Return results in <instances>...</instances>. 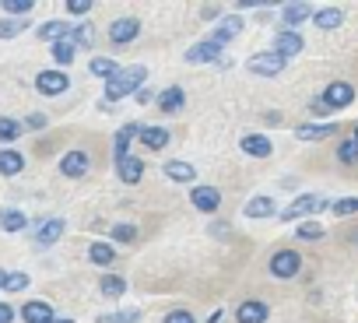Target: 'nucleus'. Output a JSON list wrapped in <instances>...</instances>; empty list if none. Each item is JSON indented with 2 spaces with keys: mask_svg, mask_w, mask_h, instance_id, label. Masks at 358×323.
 <instances>
[{
  "mask_svg": "<svg viewBox=\"0 0 358 323\" xmlns=\"http://www.w3.org/2000/svg\"><path fill=\"white\" fill-rule=\"evenodd\" d=\"M243 151L253 155V158H267L271 155V141L260 137V134H250V137H243Z\"/></svg>",
  "mask_w": 358,
  "mask_h": 323,
  "instance_id": "obj_17",
  "label": "nucleus"
},
{
  "mask_svg": "<svg viewBox=\"0 0 358 323\" xmlns=\"http://www.w3.org/2000/svg\"><path fill=\"white\" fill-rule=\"evenodd\" d=\"M50 323H71V320H50Z\"/></svg>",
  "mask_w": 358,
  "mask_h": 323,
  "instance_id": "obj_48",
  "label": "nucleus"
},
{
  "mask_svg": "<svg viewBox=\"0 0 358 323\" xmlns=\"http://www.w3.org/2000/svg\"><path fill=\"white\" fill-rule=\"evenodd\" d=\"M53 57H57V64H71V60H74V46L64 39V43L53 46Z\"/></svg>",
  "mask_w": 358,
  "mask_h": 323,
  "instance_id": "obj_35",
  "label": "nucleus"
},
{
  "mask_svg": "<svg viewBox=\"0 0 358 323\" xmlns=\"http://www.w3.org/2000/svg\"><path fill=\"white\" fill-rule=\"evenodd\" d=\"M22 320H25V323H50V320H53V309H50L46 302H29V306L22 309Z\"/></svg>",
  "mask_w": 358,
  "mask_h": 323,
  "instance_id": "obj_15",
  "label": "nucleus"
},
{
  "mask_svg": "<svg viewBox=\"0 0 358 323\" xmlns=\"http://www.w3.org/2000/svg\"><path fill=\"white\" fill-rule=\"evenodd\" d=\"M253 74H264V78H274V74H281V67H285V57H278V53H257V57H250V64H246Z\"/></svg>",
  "mask_w": 358,
  "mask_h": 323,
  "instance_id": "obj_5",
  "label": "nucleus"
},
{
  "mask_svg": "<svg viewBox=\"0 0 358 323\" xmlns=\"http://www.w3.org/2000/svg\"><path fill=\"white\" fill-rule=\"evenodd\" d=\"M29 127H32V130H43V127H46V116H43V113L29 116Z\"/></svg>",
  "mask_w": 358,
  "mask_h": 323,
  "instance_id": "obj_46",
  "label": "nucleus"
},
{
  "mask_svg": "<svg viewBox=\"0 0 358 323\" xmlns=\"http://www.w3.org/2000/svg\"><path fill=\"white\" fill-rule=\"evenodd\" d=\"M165 176H169L172 183H190V180L197 176V169L187 166V162H169V166H165Z\"/></svg>",
  "mask_w": 358,
  "mask_h": 323,
  "instance_id": "obj_16",
  "label": "nucleus"
},
{
  "mask_svg": "<svg viewBox=\"0 0 358 323\" xmlns=\"http://www.w3.org/2000/svg\"><path fill=\"white\" fill-rule=\"evenodd\" d=\"M243 29V18H225L218 29H215V39L211 43H218V46H225L229 39H236V32Z\"/></svg>",
  "mask_w": 358,
  "mask_h": 323,
  "instance_id": "obj_20",
  "label": "nucleus"
},
{
  "mask_svg": "<svg viewBox=\"0 0 358 323\" xmlns=\"http://www.w3.org/2000/svg\"><path fill=\"white\" fill-rule=\"evenodd\" d=\"M144 74H148L144 67H127V71H120V74H116V78L106 85V99H109V102H116V99L130 95V92H134V88L144 81Z\"/></svg>",
  "mask_w": 358,
  "mask_h": 323,
  "instance_id": "obj_1",
  "label": "nucleus"
},
{
  "mask_svg": "<svg viewBox=\"0 0 358 323\" xmlns=\"http://www.w3.org/2000/svg\"><path fill=\"white\" fill-rule=\"evenodd\" d=\"M334 130H337L334 120H327V123H306V127L295 130V137H299V141H320V137H330Z\"/></svg>",
  "mask_w": 358,
  "mask_h": 323,
  "instance_id": "obj_11",
  "label": "nucleus"
},
{
  "mask_svg": "<svg viewBox=\"0 0 358 323\" xmlns=\"http://www.w3.org/2000/svg\"><path fill=\"white\" fill-rule=\"evenodd\" d=\"M25 29V22H0V39H11Z\"/></svg>",
  "mask_w": 358,
  "mask_h": 323,
  "instance_id": "obj_42",
  "label": "nucleus"
},
{
  "mask_svg": "<svg viewBox=\"0 0 358 323\" xmlns=\"http://www.w3.org/2000/svg\"><path fill=\"white\" fill-rule=\"evenodd\" d=\"M137 32H141V22H137V18H120V22H113V25H109V39H113V43H120V46H123V43H130Z\"/></svg>",
  "mask_w": 358,
  "mask_h": 323,
  "instance_id": "obj_8",
  "label": "nucleus"
},
{
  "mask_svg": "<svg viewBox=\"0 0 358 323\" xmlns=\"http://www.w3.org/2000/svg\"><path fill=\"white\" fill-rule=\"evenodd\" d=\"M116 169H120V180L123 183H137L141 173H144V162L134 158V155H127V158H116Z\"/></svg>",
  "mask_w": 358,
  "mask_h": 323,
  "instance_id": "obj_10",
  "label": "nucleus"
},
{
  "mask_svg": "<svg viewBox=\"0 0 358 323\" xmlns=\"http://www.w3.org/2000/svg\"><path fill=\"white\" fill-rule=\"evenodd\" d=\"M25 225H29V218L22 211H4L0 215V229H8V232H22Z\"/></svg>",
  "mask_w": 358,
  "mask_h": 323,
  "instance_id": "obj_28",
  "label": "nucleus"
},
{
  "mask_svg": "<svg viewBox=\"0 0 358 323\" xmlns=\"http://www.w3.org/2000/svg\"><path fill=\"white\" fill-rule=\"evenodd\" d=\"M306 18H309V8H306V4H288V8H285V22H288V25H302Z\"/></svg>",
  "mask_w": 358,
  "mask_h": 323,
  "instance_id": "obj_30",
  "label": "nucleus"
},
{
  "mask_svg": "<svg viewBox=\"0 0 358 323\" xmlns=\"http://www.w3.org/2000/svg\"><path fill=\"white\" fill-rule=\"evenodd\" d=\"M190 204H197L201 211H215V208L222 204V194H218L215 187H197L194 197H190Z\"/></svg>",
  "mask_w": 358,
  "mask_h": 323,
  "instance_id": "obj_13",
  "label": "nucleus"
},
{
  "mask_svg": "<svg viewBox=\"0 0 358 323\" xmlns=\"http://www.w3.org/2000/svg\"><path fill=\"white\" fill-rule=\"evenodd\" d=\"M71 36H74V43H78V46H92V43H95V29H92V25H81V29H78V32H71Z\"/></svg>",
  "mask_w": 358,
  "mask_h": 323,
  "instance_id": "obj_37",
  "label": "nucleus"
},
{
  "mask_svg": "<svg viewBox=\"0 0 358 323\" xmlns=\"http://www.w3.org/2000/svg\"><path fill=\"white\" fill-rule=\"evenodd\" d=\"M134 236H137L134 225H116V229H113V239H116V243H134Z\"/></svg>",
  "mask_w": 358,
  "mask_h": 323,
  "instance_id": "obj_41",
  "label": "nucleus"
},
{
  "mask_svg": "<svg viewBox=\"0 0 358 323\" xmlns=\"http://www.w3.org/2000/svg\"><path fill=\"white\" fill-rule=\"evenodd\" d=\"M267 320V306L264 302H243L239 306V323H264Z\"/></svg>",
  "mask_w": 358,
  "mask_h": 323,
  "instance_id": "obj_18",
  "label": "nucleus"
},
{
  "mask_svg": "<svg viewBox=\"0 0 358 323\" xmlns=\"http://www.w3.org/2000/svg\"><path fill=\"white\" fill-rule=\"evenodd\" d=\"M341 22H344V15H341L337 8H327V11H320V15H316V25H320L323 32H330V29H337Z\"/></svg>",
  "mask_w": 358,
  "mask_h": 323,
  "instance_id": "obj_29",
  "label": "nucleus"
},
{
  "mask_svg": "<svg viewBox=\"0 0 358 323\" xmlns=\"http://www.w3.org/2000/svg\"><path fill=\"white\" fill-rule=\"evenodd\" d=\"M327 208V201L323 197H316V194H306V197H299L292 208H285L281 211V218L285 222H299V218H306V215H316V211H323Z\"/></svg>",
  "mask_w": 358,
  "mask_h": 323,
  "instance_id": "obj_2",
  "label": "nucleus"
},
{
  "mask_svg": "<svg viewBox=\"0 0 358 323\" xmlns=\"http://www.w3.org/2000/svg\"><path fill=\"white\" fill-rule=\"evenodd\" d=\"M141 130H144V127H137V123H127V127L116 134V158H127V155H130L127 148H130V141H134Z\"/></svg>",
  "mask_w": 358,
  "mask_h": 323,
  "instance_id": "obj_21",
  "label": "nucleus"
},
{
  "mask_svg": "<svg viewBox=\"0 0 358 323\" xmlns=\"http://www.w3.org/2000/svg\"><path fill=\"white\" fill-rule=\"evenodd\" d=\"M60 236H64V222H60V218H53V222H46V225L39 229V236H36V239H39L43 246H50V243H57Z\"/></svg>",
  "mask_w": 358,
  "mask_h": 323,
  "instance_id": "obj_27",
  "label": "nucleus"
},
{
  "mask_svg": "<svg viewBox=\"0 0 358 323\" xmlns=\"http://www.w3.org/2000/svg\"><path fill=\"white\" fill-rule=\"evenodd\" d=\"M218 57H222V46H218V43H197V46H190V53H187L190 64H208V60H218Z\"/></svg>",
  "mask_w": 358,
  "mask_h": 323,
  "instance_id": "obj_12",
  "label": "nucleus"
},
{
  "mask_svg": "<svg viewBox=\"0 0 358 323\" xmlns=\"http://www.w3.org/2000/svg\"><path fill=\"white\" fill-rule=\"evenodd\" d=\"M274 53L278 57H295V53H302V36L299 32H281L278 39H274Z\"/></svg>",
  "mask_w": 358,
  "mask_h": 323,
  "instance_id": "obj_9",
  "label": "nucleus"
},
{
  "mask_svg": "<svg viewBox=\"0 0 358 323\" xmlns=\"http://www.w3.org/2000/svg\"><path fill=\"white\" fill-rule=\"evenodd\" d=\"M25 288H29V274H8L4 292H25Z\"/></svg>",
  "mask_w": 358,
  "mask_h": 323,
  "instance_id": "obj_36",
  "label": "nucleus"
},
{
  "mask_svg": "<svg viewBox=\"0 0 358 323\" xmlns=\"http://www.w3.org/2000/svg\"><path fill=\"white\" fill-rule=\"evenodd\" d=\"M0 8H4L8 15H29L36 4H32V0H4V4H0Z\"/></svg>",
  "mask_w": 358,
  "mask_h": 323,
  "instance_id": "obj_33",
  "label": "nucleus"
},
{
  "mask_svg": "<svg viewBox=\"0 0 358 323\" xmlns=\"http://www.w3.org/2000/svg\"><path fill=\"white\" fill-rule=\"evenodd\" d=\"M137 320V313L134 309H123V313H106L102 316V323H134Z\"/></svg>",
  "mask_w": 358,
  "mask_h": 323,
  "instance_id": "obj_39",
  "label": "nucleus"
},
{
  "mask_svg": "<svg viewBox=\"0 0 358 323\" xmlns=\"http://www.w3.org/2000/svg\"><path fill=\"white\" fill-rule=\"evenodd\" d=\"M4 281H8V274H4V271H0V288H4Z\"/></svg>",
  "mask_w": 358,
  "mask_h": 323,
  "instance_id": "obj_47",
  "label": "nucleus"
},
{
  "mask_svg": "<svg viewBox=\"0 0 358 323\" xmlns=\"http://www.w3.org/2000/svg\"><path fill=\"white\" fill-rule=\"evenodd\" d=\"M299 267H302V257L292 253V250H281V253H274V260H271V274H274V278H295Z\"/></svg>",
  "mask_w": 358,
  "mask_h": 323,
  "instance_id": "obj_4",
  "label": "nucleus"
},
{
  "mask_svg": "<svg viewBox=\"0 0 358 323\" xmlns=\"http://www.w3.org/2000/svg\"><path fill=\"white\" fill-rule=\"evenodd\" d=\"M337 155H341V162H348V166H351V162H358V141H355V137L344 141V144L337 148Z\"/></svg>",
  "mask_w": 358,
  "mask_h": 323,
  "instance_id": "obj_34",
  "label": "nucleus"
},
{
  "mask_svg": "<svg viewBox=\"0 0 358 323\" xmlns=\"http://www.w3.org/2000/svg\"><path fill=\"white\" fill-rule=\"evenodd\" d=\"M67 11L71 15H88L92 11V0H67Z\"/></svg>",
  "mask_w": 358,
  "mask_h": 323,
  "instance_id": "obj_43",
  "label": "nucleus"
},
{
  "mask_svg": "<svg viewBox=\"0 0 358 323\" xmlns=\"http://www.w3.org/2000/svg\"><path fill=\"white\" fill-rule=\"evenodd\" d=\"M141 141H144V148L162 151V148L169 144V130H165V127H144V130H141Z\"/></svg>",
  "mask_w": 358,
  "mask_h": 323,
  "instance_id": "obj_14",
  "label": "nucleus"
},
{
  "mask_svg": "<svg viewBox=\"0 0 358 323\" xmlns=\"http://www.w3.org/2000/svg\"><path fill=\"white\" fill-rule=\"evenodd\" d=\"M25 169V158L18 155V151H0V173H4V176H15V173H22Z\"/></svg>",
  "mask_w": 358,
  "mask_h": 323,
  "instance_id": "obj_19",
  "label": "nucleus"
},
{
  "mask_svg": "<svg viewBox=\"0 0 358 323\" xmlns=\"http://www.w3.org/2000/svg\"><path fill=\"white\" fill-rule=\"evenodd\" d=\"M355 211H358V197H344V201L334 204V215H341V218L344 215H355Z\"/></svg>",
  "mask_w": 358,
  "mask_h": 323,
  "instance_id": "obj_40",
  "label": "nucleus"
},
{
  "mask_svg": "<svg viewBox=\"0 0 358 323\" xmlns=\"http://www.w3.org/2000/svg\"><path fill=\"white\" fill-rule=\"evenodd\" d=\"M11 320H15V309L8 302H0V323H11Z\"/></svg>",
  "mask_w": 358,
  "mask_h": 323,
  "instance_id": "obj_45",
  "label": "nucleus"
},
{
  "mask_svg": "<svg viewBox=\"0 0 358 323\" xmlns=\"http://www.w3.org/2000/svg\"><path fill=\"white\" fill-rule=\"evenodd\" d=\"M88 257H92V264H99V267H109V264L116 260V250H113L109 243H92Z\"/></svg>",
  "mask_w": 358,
  "mask_h": 323,
  "instance_id": "obj_23",
  "label": "nucleus"
},
{
  "mask_svg": "<svg viewBox=\"0 0 358 323\" xmlns=\"http://www.w3.org/2000/svg\"><path fill=\"white\" fill-rule=\"evenodd\" d=\"M295 236H299V239H320V236H323V229H320L316 222H302Z\"/></svg>",
  "mask_w": 358,
  "mask_h": 323,
  "instance_id": "obj_38",
  "label": "nucleus"
},
{
  "mask_svg": "<svg viewBox=\"0 0 358 323\" xmlns=\"http://www.w3.org/2000/svg\"><path fill=\"white\" fill-rule=\"evenodd\" d=\"M355 141H358V127H355Z\"/></svg>",
  "mask_w": 358,
  "mask_h": 323,
  "instance_id": "obj_49",
  "label": "nucleus"
},
{
  "mask_svg": "<svg viewBox=\"0 0 358 323\" xmlns=\"http://www.w3.org/2000/svg\"><path fill=\"white\" fill-rule=\"evenodd\" d=\"M158 106H162L165 113H176L179 106H183V88H165V92L158 95Z\"/></svg>",
  "mask_w": 358,
  "mask_h": 323,
  "instance_id": "obj_26",
  "label": "nucleus"
},
{
  "mask_svg": "<svg viewBox=\"0 0 358 323\" xmlns=\"http://www.w3.org/2000/svg\"><path fill=\"white\" fill-rule=\"evenodd\" d=\"M351 99H355V88L348 81H334L323 92V109H344V106H351Z\"/></svg>",
  "mask_w": 358,
  "mask_h": 323,
  "instance_id": "obj_3",
  "label": "nucleus"
},
{
  "mask_svg": "<svg viewBox=\"0 0 358 323\" xmlns=\"http://www.w3.org/2000/svg\"><path fill=\"white\" fill-rule=\"evenodd\" d=\"M246 215H250V218H271V215H274V201H271V197H253V201L246 204Z\"/></svg>",
  "mask_w": 358,
  "mask_h": 323,
  "instance_id": "obj_25",
  "label": "nucleus"
},
{
  "mask_svg": "<svg viewBox=\"0 0 358 323\" xmlns=\"http://www.w3.org/2000/svg\"><path fill=\"white\" fill-rule=\"evenodd\" d=\"M18 134H22V123L18 120H8V116L0 120V141H15Z\"/></svg>",
  "mask_w": 358,
  "mask_h": 323,
  "instance_id": "obj_31",
  "label": "nucleus"
},
{
  "mask_svg": "<svg viewBox=\"0 0 358 323\" xmlns=\"http://www.w3.org/2000/svg\"><path fill=\"white\" fill-rule=\"evenodd\" d=\"M36 88H39L43 95H60V92L71 88V81H67L64 71H43V74L36 78Z\"/></svg>",
  "mask_w": 358,
  "mask_h": 323,
  "instance_id": "obj_6",
  "label": "nucleus"
},
{
  "mask_svg": "<svg viewBox=\"0 0 358 323\" xmlns=\"http://www.w3.org/2000/svg\"><path fill=\"white\" fill-rule=\"evenodd\" d=\"M165 323H194V316H190L187 309H176V313L165 316Z\"/></svg>",
  "mask_w": 358,
  "mask_h": 323,
  "instance_id": "obj_44",
  "label": "nucleus"
},
{
  "mask_svg": "<svg viewBox=\"0 0 358 323\" xmlns=\"http://www.w3.org/2000/svg\"><path fill=\"white\" fill-rule=\"evenodd\" d=\"M92 74L113 81V78L120 74V67H116V60H109V57H95V60H92Z\"/></svg>",
  "mask_w": 358,
  "mask_h": 323,
  "instance_id": "obj_24",
  "label": "nucleus"
},
{
  "mask_svg": "<svg viewBox=\"0 0 358 323\" xmlns=\"http://www.w3.org/2000/svg\"><path fill=\"white\" fill-rule=\"evenodd\" d=\"M64 36H71V29L64 25V22H46L43 29H39V39H46V43H64Z\"/></svg>",
  "mask_w": 358,
  "mask_h": 323,
  "instance_id": "obj_22",
  "label": "nucleus"
},
{
  "mask_svg": "<svg viewBox=\"0 0 358 323\" xmlns=\"http://www.w3.org/2000/svg\"><path fill=\"white\" fill-rule=\"evenodd\" d=\"M60 173L71 176V180L85 176V173H88V155H85V151H67L64 162H60Z\"/></svg>",
  "mask_w": 358,
  "mask_h": 323,
  "instance_id": "obj_7",
  "label": "nucleus"
},
{
  "mask_svg": "<svg viewBox=\"0 0 358 323\" xmlns=\"http://www.w3.org/2000/svg\"><path fill=\"white\" fill-rule=\"evenodd\" d=\"M106 295H123V288H127V281L123 278H116V274H109V278H102V285H99Z\"/></svg>",
  "mask_w": 358,
  "mask_h": 323,
  "instance_id": "obj_32",
  "label": "nucleus"
}]
</instances>
